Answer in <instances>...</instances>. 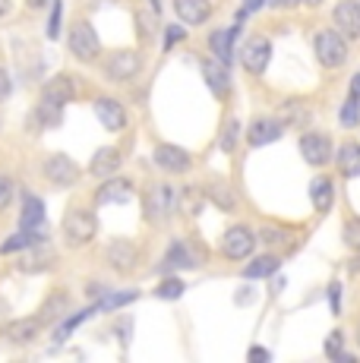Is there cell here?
<instances>
[{"mask_svg":"<svg viewBox=\"0 0 360 363\" xmlns=\"http://www.w3.org/2000/svg\"><path fill=\"white\" fill-rule=\"evenodd\" d=\"M142 208H145V218L149 221H164L171 212L177 208V193L174 186L168 184H152L149 193L142 199Z\"/></svg>","mask_w":360,"mask_h":363,"instance_id":"6da1fadb","label":"cell"},{"mask_svg":"<svg viewBox=\"0 0 360 363\" xmlns=\"http://www.w3.org/2000/svg\"><path fill=\"white\" fill-rule=\"evenodd\" d=\"M99 231V225H95V215L86 212V208H73V212H67L64 218V237L70 247H86L89 240L95 237Z\"/></svg>","mask_w":360,"mask_h":363,"instance_id":"7a4b0ae2","label":"cell"},{"mask_svg":"<svg viewBox=\"0 0 360 363\" xmlns=\"http://www.w3.org/2000/svg\"><path fill=\"white\" fill-rule=\"evenodd\" d=\"M316 57H320L322 67H342L348 60V45H344V35L338 32H320L316 35Z\"/></svg>","mask_w":360,"mask_h":363,"instance_id":"3957f363","label":"cell"},{"mask_svg":"<svg viewBox=\"0 0 360 363\" xmlns=\"http://www.w3.org/2000/svg\"><path fill=\"white\" fill-rule=\"evenodd\" d=\"M253 247H256V237L250 228H244V225L231 228V231L221 237V253H225L227 259H247V256L253 253Z\"/></svg>","mask_w":360,"mask_h":363,"instance_id":"277c9868","label":"cell"},{"mask_svg":"<svg viewBox=\"0 0 360 363\" xmlns=\"http://www.w3.org/2000/svg\"><path fill=\"white\" fill-rule=\"evenodd\" d=\"M70 51L79 60H95V57H99L101 41H99V35H95V29L89 23H76L73 26V32H70Z\"/></svg>","mask_w":360,"mask_h":363,"instance_id":"5b68a950","label":"cell"},{"mask_svg":"<svg viewBox=\"0 0 360 363\" xmlns=\"http://www.w3.org/2000/svg\"><path fill=\"white\" fill-rule=\"evenodd\" d=\"M152 162H155L162 171H168V174H186L190 171V152H184L180 145H158L155 149V155H152Z\"/></svg>","mask_w":360,"mask_h":363,"instance_id":"8992f818","label":"cell"},{"mask_svg":"<svg viewBox=\"0 0 360 363\" xmlns=\"http://www.w3.org/2000/svg\"><path fill=\"white\" fill-rule=\"evenodd\" d=\"M300 155L310 164H329L332 162V143L322 133H307L300 136Z\"/></svg>","mask_w":360,"mask_h":363,"instance_id":"52a82bcc","label":"cell"},{"mask_svg":"<svg viewBox=\"0 0 360 363\" xmlns=\"http://www.w3.org/2000/svg\"><path fill=\"white\" fill-rule=\"evenodd\" d=\"M45 174L54 186H73L76 177H79V167H76L73 158H67V155H51L45 162Z\"/></svg>","mask_w":360,"mask_h":363,"instance_id":"ba28073f","label":"cell"},{"mask_svg":"<svg viewBox=\"0 0 360 363\" xmlns=\"http://www.w3.org/2000/svg\"><path fill=\"white\" fill-rule=\"evenodd\" d=\"M140 67H142V57L136 51H114L108 60V76L117 82L133 79V76L140 73Z\"/></svg>","mask_w":360,"mask_h":363,"instance_id":"9c48e42d","label":"cell"},{"mask_svg":"<svg viewBox=\"0 0 360 363\" xmlns=\"http://www.w3.org/2000/svg\"><path fill=\"white\" fill-rule=\"evenodd\" d=\"M269 57H272V45H269V38H250L247 48H244V54H240L247 73H256V76L269 67Z\"/></svg>","mask_w":360,"mask_h":363,"instance_id":"30bf717a","label":"cell"},{"mask_svg":"<svg viewBox=\"0 0 360 363\" xmlns=\"http://www.w3.org/2000/svg\"><path fill=\"white\" fill-rule=\"evenodd\" d=\"M332 19H335L338 32H342L344 38H360V4L344 0V4H338L335 10H332Z\"/></svg>","mask_w":360,"mask_h":363,"instance_id":"8fae6325","label":"cell"},{"mask_svg":"<svg viewBox=\"0 0 360 363\" xmlns=\"http://www.w3.org/2000/svg\"><path fill=\"white\" fill-rule=\"evenodd\" d=\"M92 111H95V117L101 121V127H105V130H123V127H127V111H123L120 101L99 99L92 104Z\"/></svg>","mask_w":360,"mask_h":363,"instance_id":"7c38bea8","label":"cell"},{"mask_svg":"<svg viewBox=\"0 0 360 363\" xmlns=\"http://www.w3.org/2000/svg\"><path fill=\"white\" fill-rule=\"evenodd\" d=\"M203 76H206V86H209L218 99H225V95L231 92V76H227L225 60H203Z\"/></svg>","mask_w":360,"mask_h":363,"instance_id":"4fadbf2b","label":"cell"},{"mask_svg":"<svg viewBox=\"0 0 360 363\" xmlns=\"http://www.w3.org/2000/svg\"><path fill=\"white\" fill-rule=\"evenodd\" d=\"M133 199V184L130 180H108L105 186H99L95 202L99 206H123V202Z\"/></svg>","mask_w":360,"mask_h":363,"instance_id":"5bb4252c","label":"cell"},{"mask_svg":"<svg viewBox=\"0 0 360 363\" xmlns=\"http://www.w3.org/2000/svg\"><path fill=\"white\" fill-rule=\"evenodd\" d=\"M177 16L184 19L186 26H203L206 19L212 16V4L209 0H174Z\"/></svg>","mask_w":360,"mask_h":363,"instance_id":"9a60e30c","label":"cell"},{"mask_svg":"<svg viewBox=\"0 0 360 363\" xmlns=\"http://www.w3.org/2000/svg\"><path fill=\"white\" fill-rule=\"evenodd\" d=\"M285 133V127H281L279 121H272V117H262V121H256L250 133H247V139H250V145H269L275 143V139Z\"/></svg>","mask_w":360,"mask_h":363,"instance_id":"2e32d148","label":"cell"},{"mask_svg":"<svg viewBox=\"0 0 360 363\" xmlns=\"http://www.w3.org/2000/svg\"><path fill=\"white\" fill-rule=\"evenodd\" d=\"M45 99L47 101H57V104H67V101H73L76 99V79L73 76H54L51 82L45 86Z\"/></svg>","mask_w":360,"mask_h":363,"instance_id":"e0dca14e","label":"cell"},{"mask_svg":"<svg viewBox=\"0 0 360 363\" xmlns=\"http://www.w3.org/2000/svg\"><path fill=\"white\" fill-rule=\"evenodd\" d=\"M108 262L114 265L117 272H130L136 265V247L130 240H117V243H111V250H108Z\"/></svg>","mask_w":360,"mask_h":363,"instance_id":"ac0fdd59","label":"cell"},{"mask_svg":"<svg viewBox=\"0 0 360 363\" xmlns=\"http://www.w3.org/2000/svg\"><path fill=\"white\" fill-rule=\"evenodd\" d=\"M41 221H45V206H41L38 196L26 193L23 196V215H19V228H23V231H32V228H41Z\"/></svg>","mask_w":360,"mask_h":363,"instance_id":"d6986e66","label":"cell"},{"mask_svg":"<svg viewBox=\"0 0 360 363\" xmlns=\"http://www.w3.org/2000/svg\"><path fill=\"white\" fill-rule=\"evenodd\" d=\"M117 167H120V152L117 149H99L92 155V164H89V171L95 174V177H108V174H114Z\"/></svg>","mask_w":360,"mask_h":363,"instance_id":"ffe728a7","label":"cell"},{"mask_svg":"<svg viewBox=\"0 0 360 363\" xmlns=\"http://www.w3.org/2000/svg\"><path fill=\"white\" fill-rule=\"evenodd\" d=\"M38 332H41V319H16V323L6 325V335H10V341H16V345L35 341Z\"/></svg>","mask_w":360,"mask_h":363,"instance_id":"44dd1931","label":"cell"},{"mask_svg":"<svg viewBox=\"0 0 360 363\" xmlns=\"http://www.w3.org/2000/svg\"><path fill=\"white\" fill-rule=\"evenodd\" d=\"M310 199H313L316 212H329L332 208V199H335V186H332L329 177H316L310 184Z\"/></svg>","mask_w":360,"mask_h":363,"instance_id":"7402d4cb","label":"cell"},{"mask_svg":"<svg viewBox=\"0 0 360 363\" xmlns=\"http://www.w3.org/2000/svg\"><path fill=\"white\" fill-rule=\"evenodd\" d=\"M338 171L344 177H360V145L357 143H344L338 149Z\"/></svg>","mask_w":360,"mask_h":363,"instance_id":"603a6c76","label":"cell"},{"mask_svg":"<svg viewBox=\"0 0 360 363\" xmlns=\"http://www.w3.org/2000/svg\"><path fill=\"white\" fill-rule=\"evenodd\" d=\"M234 38H237V29H218L209 35V48L215 51L218 60H231V48H234Z\"/></svg>","mask_w":360,"mask_h":363,"instance_id":"cb8c5ba5","label":"cell"},{"mask_svg":"<svg viewBox=\"0 0 360 363\" xmlns=\"http://www.w3.org/2000/svg\"><path fill=\"white\" fill-rule=\"evenodd\" d=\"M193 265H196V256L190 253L186 243H174L164 256V269H193Z\"/></svg>","mask_w":360,"mask_h":363,"instance_id":"d4e9b609","label":"cell"},{"mask_svg":"<svg viewBox=\"0 0 360 363\" xmlns=\"http://www.w3.org/2000/svg\"><path fill=\"white\" fill-rule=\"evenodd\" d=\"M54 265V253L51 250H35V253H26L19 259V272H45Z\"/></svg>","mask_w":360,"mask_h":363,"instance_id":"484cf974","label":"cell"},{"mask_svg":"<svg viewBox=\"0 0 360 363\" xmlns=\"http://www.w3.org/2000/svg\"><path fill=\"white\" fill-rule=\"evenodd\" d=\"M41 243H45V234H38V231H23V234H13L10 240L4 243V253H16V250H32V247H41Z\"/></svg>","mask_w":360,"mask_h":363,"instance_id":"4316f807","label":"cell"},{"mask_svg":"<svg viewBox=\"0 0 360 363\" xmlns=\"http://www.w3.org/2000/svg\"><path fill=\"white\" fill-rule=\"evenodd\" d=\"M279 256H259V259H253L250 265L244 269V278H266L272 275V272H279Z\"/></svg>","mask_w":360,"mask_h":363,"instance_id":"83f0119b","label":"cell"},{"mask_svg":"<svg viewBox=\"0 0 360 363\" xmlns=\"http://www.w3.org/2000/svg\"><path fill=\"white\" fill-rule=\"evenodd\" d=\"M206 196L215 202L218 208H225V212H231V208L237 206V199H234L231 186H225V184H209V186H206Z\"/></svg>","mask_w":360,"mask_h":363,"instance_id":"f1b7e54d","label":"cell"},{"mask_svg":"<svg viewBox=\"0 0 360 363\" xmlns=\"http://www.w3.org/2000/svg\"><path fill=\"white\" fill-rule=\"evenodd\" d=\"M60 108H64V104L41 99V104H38V117L47 123V127H57V123H60Z\"/></svg>","mask_w":360,"mask_h":363,"instance_id":"f546056e","label":"cell"},{"mask_svg":"<svg viewBox=\"0 0 360 363\" xmlns=\"http://www.w3.org/2000/svg\"><path fill=\"white\" fill-rule=\"evenodd\" d=\"M342 123L344 127H357L360 123V99H354V95L342 104Z\"/></svg>","mask_w":360,"mask_h":363,"instance_id":"4dcf8cb0","label":"cell"},{"mask_svg":"<svg viewBox=\"0 0 360 363\" xmlns=\"http://www.w3.org/2000/svg\"><path fill=\"white\" fill-rule=\"evenodd\" d=\"M237 136H240V123L237 121H227L225 130H221V149L234 152V145H237Z\"/></svg>","mask_w":360,"mask_h":363,"instance_id":"1f68e13d","label":"cell"},{"mask_svg":"<svg viewBox=\"0 0 360 363\" xmlns=\"http://www.w3.org/2000/svg\"><path fill=\"white\" fill-rule=\"evenodd\" d=\"M184 212H190V215H196L199 208H203V193H199V186H186L184 190Z\"/></svg>","mask_w":360,"mask_h":363,"instance_id":"d6a6232c","label":"cell"},{"mask_svg":"<svg viewBox=\"0 0 360 363\" xmlns=\"http://www.w3.org/2000/svg\"><path fill=\"white\" fill-rule=\"evenodd\" d=\"M344 354V335L342 332H332L329 338H325V357L338 360Z\"/></svg>","mask_w":360,"mask_h":363,"instance_id":"836d02e7","label":"cell"},{"mask_svg":"<svg viewBox=\"0 0 360 363\" xmlns=\"http://www.w3.org/2000/svg\"><path fill=\"white\" fill-rule=\"evenodd\" d=\"M155 294L164 297V300H177L180 294H184V281H177V278H168V281H162V288H158Z\"/></svg>","mask_w":360,"mask_h":363,"instance_id":"e575fe53","label":"cell"},{"mask_svg":"<svg viewBox=\"0 0 360 363\" xmlns=\"http://www.w3.org/2000/svg\"><path fill=\"white\" fill-rule=\"evenodd\" d=\"M344 243L360 253V218H351L348 225H344Z\"/></svg>","mask_w":360,"mask_h":363,"instance_id":"d590c367","label":"cell"},{"mask_svg":"<svg viewBox=\"0 0 360 363\" xmlns=\"http://www.w3.org/2000/svg\"><path fill=\"white\" fill-rule=\"evenodd\" d=\"M64 306H67V297H64V294L51 297L45 306H41V319H57V316H60L57 310H64Z\"/></svg>","mask_w":360,"mask_h":363,"instance_id":"8d00e7d4","label":"cell"},{"mask_svg":"<svg viewBox=\"0 0 360 363\" xmlns=\"http://www.w3.org/2000/svg\"><path fill=\"white\" fill-rule=\"evenodd\" d=\"M133 300H136V294H133V291H130V294H111V297H105V300H101V303L95 306V310H114V306L133 303Z\"/></svg>","mask_w":360,"mask_h":363,"instance_id":"74e56055","label":"cell"},{"mask_svg":"<svg viewBox=\"0 0 360 363\" xmlns=\"http://www.w3.org/2000/svg\"><path fill=\"white\" fill-rule=\"evenodd\" d=\"M10 199H13V180L0 174V212L10 206Z\"/></svg>","mask_w":360,"mask_h":363,"instance_id":"f35d334b","label":"cell"},{"mask_svg":"<svg viewBox=\"0 0 360 363\" xmlns=\"http://www.w3.org/2000/svg\"><path fill=\"white\" fill-rule=\"evenodd\" d=\"M285 117H288V123H300L303 117V104L300 101H291V104H285Z\"/></svg>","mask_w":360,"mask_h":363,"instance_id":"ab89813d","label":"cell"},{"mask_svg":"<svg viewBox=\"0 0 360 363\" xmlns=\"http://www.w3.org/2000/svg\"><path fill=\"white\" fill-rule=\"evenodd\" d=\"M186 38V32L180 29V26H168V29H164V48H174L177 41H184Z\"/></svg>","mask_w":360,"mask_h":363,"instance_id":"60d3db41","label":"cell"},{"mask_svg":"<svg viewBox=\"0 0 360 363\" xmlns=\"http://www.w3.org/2000/svg\"><path fill=\"white\" fill-rule=\"evenodd\" d=\"M57 29H60V0L51 4V26H47V38H57Z\"/></svg>","mask_w":360,"mask_h":363,"instance_id":"b9f144b4","label":"cell"},{"mask_svg":"<svg viewBox=\"0 0 360 363\" xmlns=\"http://www.w3.org/2000/svg\"><path fill=\"white\" fill-rule=\"evenodd\" d=\"M329 303H332V313H342V284H329Z\"/></svg>","mask_w":360,"mask_h":363,"instance_id":"7bdbcfd3","label":"cell"},{"mask_svg":"<svg viewBox=\"0 0 360 363\" xmlns=\"http://www.w3.org/2000/svg\"><path fill=\"white\" fill-rule=\"evenodd\" d=\"M6 95H10V76H6V69L0 67V101H4Z\"/></svg>","mask_w":360,"mask_h":363,"instance_id":"ee69618b","label":"cell"},{"mask_svg":"<svg viewBox=\"0 0 360 363\" xmlns=\"http://www.w3.org/2000/svg\"><path fill=\"white\" fill-rule=\"evenodd\" d=\"M247 357H250V360H262V363H266V360H269V351H266V347H250V354H247Z\"/></svg>","mask_w":360,"mask_h":363,"instance_id":"f6af8a7d","label":"cell"},{"mask_svg":"<svg viewBox=\"0 0 360 363\" xmlns=\"http://www.w3.org/2000/svg\"><path fill=\"white\" fill-rule=\"evenodd\" d=\"M26 4H29L32 10H47V6H51L54 0H26Z\"/></svg>","mask_w":360,"mask_h":363,"instance_id":"bcb514c9","label":"cell"},{"mask_svg":"<svg viewBox=\"0 0 360 363\" xmlns=\"http://www.w3.org/2000/svg\"><path fill=\"white\" fill-rule=\"evenodd\" d=\"M262 4H266V0H244V10H247V13H253V10H259Z\"/></svg>","mask_w":360,"mask_h":363,"instance_id":"7dc6e473","label":"cell"},{"mask_svg":"<svg viewBox=\"0 0 360 363\" xmlns=\"http://www.w3.org/2000/svg\"><path fill=\"white\" fill-rule=\"evenodd\" d=\"M351 95H354V99H360V73L354 76V79H351Z\"/></svg>","mask_w":360,"mask_h":363,"instance_id":"c3c4849f","label":"cell"},{"mask_svg":"<svg viewBox=\"0 0 360 363\" xmlns=\"http://www.w3.org/2000/svg\"><path fill=\"white\" fill-rule=\"evenodd\" d=\"M10 6H13L10 0H0V16H6V13H10Z\"/></svg>","mask_w":360,"mask_h":363,"instance_id":"681fc988","label":"cell"},{"mask_svg":"<svg viewBox=\"0 0 360 363\" xmlns=\"http://www.w3.org/2000/svg\"><path fill=\"white\" fill-rule=\"evenodd\" d=\"M297 0H272V6H294Z\"/></svg>","mask_w":360,"mask_h":363,"instance_id":"f907efd6","label":"cell"},{"mask_svg":"<svg viewBox=\"0 0 360 363\" xmlns=\"http://www.w3.org/2000/svg\"><path fill=\"white\" fill-rule=\"evenodd\" d=\"M303 4H310V6H320V4H322V0H303Z\"/></svg>","mask_w":360,"mask_h":363,"instance_id":"816d5d0a","label":"cell"},{"mask_svg":"<svg viewBox=\"0 0 360 363\" xmlns=\"http://www.w3.org/2000/svg\"><path fill=\"white\" fill-rule=\"evenodd\" d=\"M158 6H162V4H158V0H152V10H155V13H158Z\"/></svg>","mask_w":360,"mask_h":363,"instance_id":"f5cc1de1","label":"cell"},{"mask_svg":"<svg viewBox=\"0 0 360 363\" xmlns=\"http://www.w3.org/2000/svg\"><path fill=\"white\" fill-rule=\"evenodd\" d=\"M357 345H360V325H357Z\"/></svg>","mask_w":360,"mask_h":363,"instance_id":"db71d44e","label":"cell"}]
</instances>
